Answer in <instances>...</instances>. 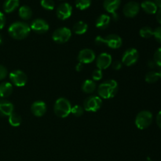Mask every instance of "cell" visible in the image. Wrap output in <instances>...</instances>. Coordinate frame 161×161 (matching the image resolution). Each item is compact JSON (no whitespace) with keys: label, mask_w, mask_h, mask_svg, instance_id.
Segmentation results:
<instances>
[{"label":"cell","mask_w":161,"mask_h":161,"mask_svg":"<svg viewBox=\"0 0 161 161\" xmlns=\"http://www.w3.org/2000/svg\"><path fill=\"white\" fill-rule=\"evenodd\" d=\"M157 124L158 127L161 129V111L159 112L157 116Z\"/></svg>","instance_id":"obj_38"},{"label":"cell","mask_w":161,"mask_h":161,"mask_svg":"<svg viewBox=\"0 0 161 161\" xmlns=\"http://www.w3.org/2000/svg\"><path fill=\"white\" fill-rule=\"evenodd\" d=\"M41 6L47 10H53L55 7V3L53 0H41Z\"/></svg>","instance_id":"obj_29"},{"label":"cell","mask_w":161,"mask_h":161,"mask_svg":"<svg viewBox=\"0 0 161 161\" xmlns=\"http://www.w3.org/2000/svg\"><path fill=\"white\" fill-rule=\"evenodd\" d=\"M138 58H139V53L138 50L135 48H130L124 52L121 62L126 66H131L138 61Z\"/></svg>","instance_id":"obj_9"},{"label":"cell","mask_w":161,"mask_h":161,"mask_svg":"<svg viewBox=\"0 0 161 161\" xmlns=\"http://www.w3.org/2000/svg\"><path fill=\"white\" fill-rule=\"evenodd\" d=\"M97 85L93 80H86L82 84V91L86 94H91L95 91Z\"/></svg>","instance_id":"obj_21"},{"label":"cell","mask_w":161,"mask_h":161,"mask_svg":"<svg viewBox=\"0 0 161 161\" xmlns=\"http://www.w3.org/2000/svg\"><path fill=\"white\" fill-rule=\"evenodd\" d=\"M9 34L12 38L15 39H24L29 35L31 31V28L25 22L17 21L13 23L9 27Z\"/></svg>","instance_id":"obj_1"},{"label":"cell","mask_w":161,"mask_h":161,"mask_svg":"<svg viewBox=\"0 0 161 161\" xmlns=\"http://www.w3.org/2000/svg\"><path fill=\"white\" fill-rule=\"evenodd\" d=\"M153 114L148 110H143L138 113L135 118V125L140 130L148 128L153 122Z\"/></svg>","instance_id":"obj_5"},{"label":"cell","mask_w":161,"mask_h":161,"mask_svg":"<svg viewBox=\"0 0 161 161\" xmlns=\"http://www.w3.org/2000/svg\"><path fill=\"white\" fill-rule=\"evenodd\" d=\"M95 53L91 49H83L79 53L78 61L82 64H90L95 60Z\"/></svg>","instance_id":"obj_13"},{"label":"cell","mask_w":161,"mask_h":161,"mask_svg":"<svg viewBox=\"0 0 161 161\" xmlns=\"http://www.w3.org/2000/svg\"><path fill=\"white\" fill-rule=\"evenodd\" d=\"M139 34L141 37L144 38V39H149V38L153 36V30L150 27H143L140 29Z\"/></svg>","instance_id":"obj_27"},{"label":"cell","mask_w":161,"mask_h":161,"mask_svg":"<svg viewBox=\"0 0 161 161\" xmlns=\"http://www.w3.org/2000/svg\"><path fill=\"white\" fill-rule=\"evenodd\" d=\"M159 75H160V79H161V69H160V72H159Z\"/></svg>","instance_id":"obj_43"},{"label":"cell","mask_w":161,"mask_h":161,"mask_svg":"<svg viewBox=\"0 0 161 161\" xmlns=\"http://www.w3.org/2000/svg\"><path fill=\"white\" fill-rule=\"evenodd\" d=\"M72 37V31L66 27L59 28L53 31L52 35V39L55 42L59 44L64 43L68 42Z\"/></svg>","instance_id":"obj_6"},{"label":"cell","mask_w":161,"mask_h":161,"mask_svg":"<svg viewBox=\"0 0 161 161\" xmlns=\"http://www.w3.org/2000/svg\"><path fill=\"white\" fill-rule=\"evenodd\" d=\"M102 77H103V72H102V70H101V69H97L93 72L92 79L94 82L99 81V80H102Z\"/></svg>","instance_id":"obj_31"},{"label":"cell","mask_w":161,"mask_h":161,"mask_svg":"<svg viewBox=\"0 0 161 161\" xmlns=\"http://www.w3.org/2000/svg\"><path fill=\"white\" fill-rule=\"evenodd\" d=\"M6 25V17L2 12H0V30L3 29Z\"/></svg>","instance_id":"obj_35"},{"label":"cell","mask_w":161,"mask_h":161,"mask_svg":"<svg viewBox=\"0 0 161 161\" xmlns=\"http://www.w3.org/2000/svg\"><path fill=\"white\" fill-rule=\"evenodd\" d=\"M19 0H6L3 4V9L6 13H12L19 6Z\"/></svg>","instance_id":"obj_22"},{"label":"cell","mask_w":161,"mask_h":161,"mask_svg":"<svg viewBox=\"0 0 161 161\" xmlns=\"http://www.w3.org/2000/svg\"><path fill=\"white\" fill-rule=\"evenodd\" d=\"M120 3L121 0H104L103 6L107 12L114 14L120 6Z\"/></svg>","instance_id":"obj_17"},{"label":"cell","mask_w":161,"mask_h":161,"mask_svg":"<svg viewBox=\"0 0 161 161\" xmlns=\"http://www.w3.org/2000/svg\"><path fill=\"white\" fill-rule=\"evenodd\" d=\"M72 13V7L69 3H61L58 6L57 8L56 14L57 17L60 19V20H67L71 17Z\"/></svg>","instance_id":"obj_10"},{"label":"cell","mask_w":161,"mask_h":161,"mask_svg":"<svg viewBox=\"0 0 161 161\" xmlns=\"http://www.w3.org/2000/svg\"><path fill=\"white\" fill-rule=\"evenodd\" d=\"M99 97L101 98L109 99L115 97L118 92V83L115 80H108L101 83L98 86Z\"/></svg>","instance_id":"obj_2"},{"label":"cell","mask_w":161,"mask_h":161,"mask_svg":"<svg viewBox=\"0 0 161 161\" xmlns=\"http://www.w3.org/2000/svg\"><path fill=\"white\" fill-rule=\"evenodd\" d=\"M19 16L22 20H29L32 16V10L28 6H20L18 10Z\"/></svg>","instance_id":"obj_23"},{"label":"cell","mask_w":161,"mask_h":161,"mask_svg":"<svg viewBox=\"0 0 161 161\" xmlns=\"http://www.w3.org/2000/svg\"><path fill=\"white\" fill-rule=\"evenodd\" d=\"M83 113H84V108H83V107L80 106V105H75L73 107H72L71 113L73 116H76V117H80V116H83Z\"/></svg>","instance_id":"obj_30"},{"label":"cell","mask_w":161,"mask_h":161,"mask_svg":"<svg viewBox=\"0 0 161 161\" xmlns=\"http://www.w3.org/2000/svg\"><path fill=\"white\" fill-rule=\"evenodd\" d=\"M153 36L157 42L161 43V26L157 27L155 30H153Z\"/></svg>","instance_id":"obj_33"},{"label":"cell","mask_w":161,"mask_h":161,"mask_svg":"<svg viewBox=\"0 0 161 161\" xmlns=\"http://www.w3.org/2000/svg\"><path fill=\"white\" fill-rule=\"evenodd\" d=\"M31 30L34 31L38 34H43L49 30V25L43 19L38 18L33 20L30 25Z\"/></svg>","instance_id":"obj_12"},{"label":"cell","mask_w":161,"mask_h":161,"mask_svg":"<svg viewBox=\"0 0 161 161\" xmlns=\"http://www.w3.org/2000/svg\"><path fill=\"white\" fill-rule=\"evenodd\" d=\"M149 66L150 68H152V69H153V68H155V67H157V64H156L155 63V61H153H153H149Z\"/></svg>","instance_id":"obj_40"},{"label":"cell","mask_w":161,"mask_h":161,"mask_svg":"<svg viewBox=\"0 0 161 161\" xmlns=\"http://www.w3.org/2000/svg\"><path fill=\"white\" fill-rule=\"evenodd\" d=\"M8 72L7 69H6V67H4L3 65L0 64V80H3V79H5L7 75Z\"/></svg>","instance_id":"obj_34"},{"label":"cell","mask_w":161,"mask_h":161,"mask_svg":"<svg viewBox=\"0 0 161 161\" xmlns=\"http://www.w3.org/2000/svg\"><path fill=\"white\" fill-rule=\"evenodd\" d=\"M153 61H155V63L157 64V66L161 67V47H160V48H158L156 50L153 56Z\"/></svg>","instance_id":"obj_32"},{"label":"cell","mask_w":161,"mask_h":161,"mask_svg":"<svg viewBox=\"0 0 161 161\" xmlns=\"http://www.w3.org/2000/svg\"><path fill=\"white\" fill-rule=\"evenodd\" d=\"M102 105V100L99 96L93 95L86 97L83 102V108L87 112H97Z\"/></svg>","instance_id":"obj_7"},{"label":"cell","mask_w":161,"mask_h":161,"mask_svg":"<svg viewBox=\"0 0 161 161\" xmlns=\"http://www.w3.org/2000/svg\"><path fill=\"white\" fill-rule=\"evenodd\" d=\"M3 43V36H2V35L0 34V45Z\"/></svg>","instance_id":"obj_42"},{"label":"cell","mask_w":161,"mask_h":161,"mask_svg":"<svg viewBox=\"0 0 161 161\" xmlns=\"http://www.w3.org/2000/svg\"><path fill=\"white\" fill-rule=\"evenodd\" d=\"M83 64H82V63L79 62L78 64H76V66H75V70H76L77 72H81V71L83 70Z\"/></svg>","instance_id":"obj_39"},{"label":"cell","mask_w":161,"mask_h":161,"mask_svg":"<svg viewBox=\"0 0 161 161\" xmlns=\"http://www.w3.org/2000/svg\"><path fill=\"white\" fill-rule=\"evenodd\" d=\"M53 110L58 117L65 118L71 113L72 105L67 98L60 97L55 102Z\"/></svg>","instance_id":"obj_4"},{"label":"cell","mask_w":161,"mask_h":161,"mask_svg":"<svg viewBox=\"0 0 161 161\" xmlns=\"http://www.w3.org/2000/svg\"><path fill=\"white\" fill-rule=\"evenodd\" d=\"M141 7L146 14H155L158 9V7L156 6L155 3L153 1H149V0L142 2L141 4Z\"/></svg>","instance_id":"obj_20"},{"label":"cell","mask_w":161,"mask_h":161,"mask_svg":"<svg viewBox=\"0 0 161 161\" xmlns=\"http://www.w3.org/2000/svg\"><path fill=\"white\" fill-rule=\"evenodd\" d=\"M13 92V84L9 82L0 83V97L6 98L11 95Z\"/></svg>","instance_id":"obj_19"},{"label":"cell","mask_w":161,"mask_h":161,"mask_svg":"<svg viewBox=\"0 0 161 161\" xmlns=\"http://www.w3.org/2000/svg\"><path fill=\"white\" fill-rule=\"evenodd\" d=\"M140 10V5L137 2L131 1L127 3L124 6L123 12L125 17L132 18V17H136L138 14Z\"/></svg>","instance_id":"obj_11"},{"label":"cell","mask_w":161,"mask_h":161,"mask_svg":"<svg viewBox=\"0 0 161 161\" xmlns=\"http://www.w3.org/2000/svg\"><path fill=\"white\" fill-rule=\"evenodd\" d=\"M122 65H123V63L121 62V61H115V62H113V68L114 70H119V69L122 68Z\"/></svg>","instance_id":"obj_36"},{"label":"cell","mask_w":161,"mask_h":161,"mask_svg":"<svg viewBox=\"0 0 161 161\" xmlns=\"http://www.w3.org/2000/svg\"><path fill=\"white\" fill-rule=\"evenodd\" d=\"M160 79V75H159V72H156V71H150L148 72L145 76V80L147 83H157Z\"/></svg>","instance_id":"obj_26"},{"label":"cell","mask_w":161,"mask_h":161,"mask_svg":"<svg viewBox=\"0 0 161 161\" xmlns=\"http://www.w3.org/2000/svg\"><path fill=\"white\" fill-rule=\"evenodd\" d=\"M156 14H157V21L159 22V23L161 25V7L158 8V9H157V13H156Z\"/></svg>","instance_id":"obj_37"},{"label":"cell","mask_w":161,"mask_h":161,"mask_svg":"<svg viewBox=\"0 0 161 161\" xmlns=\"http://www.w3.org/2000/svg\"><path fill=\"white\" fill-rule=\"evenodd\" d=\"M88 29V25L87 24L85 23L84 21H80L76 22L75 25H73V31L75 34L77 35H83L86 32Z\"/></svg>","instance_id":"obj_24"},{"label":"cell","mask_w":161,"mask_h":161,"mask_svg":"<svg viewBox=\"0 0 161 161\" xmlns=\"http://www.w3.org/2000/svg\"><path fill=\"white\" fill-rule=\"evenodd\" d=\"M9 79L11 83L16 86L21 87L26 85L28 82V76L21 70H14L9 74Z\"/></svg>","instance_id":"obj_8"},{"label":"cell","mask_w":161,"mask_h":161,"mask_svg":"<svg viewBox=\"0 0 161 161\" xmlns=\"http://www.w3.org/2000/svg\"><path fill=\"white\" fill-rule=\"evenodd\" d=\"M47 105L42 101H36L33 102L31 106V112L34 116L40 117L42 116L47 112Z\"/></svg>","instance_id":"obj_15"},{"label":"cell","mask_w":161,"mask_h":161,"mask_svg":"<svg viewBox=\"0 0 161 161\" xmlns=\"http://www.w3.org/2000/svg\"><path fill=\"white\" fill-rule=\"evenodd\" d=\"M112 56L108 53H102L96 60V65L98 69L104 70L109 67L112 64Z\"/></svg>","instance_id":"obj_14"},{"label":"cell","mask_w":161,"mask_h":161,"mask_svg":"<svg viewBox=\"0 0 161 161\" xmlns=\"http://www.w3.org/2000/svg\"><path fill=\"white\" fill-rule=\"evenodd\" d=\"M14 105L7 100H0V116H8L9 117L14 113Z\"/></svg>","instance_id":"obj_16"},{"label":"cell","mask_w":161,"mask_h":161,"mask_svg":"<svg viewBox=\"0 0 161 161\" xmlns=\"http://www.w3.org/2000/svg\"><path fill=\"white\" fill-rule=\"evenodd\" d=\"M111 22V17L107 14H102L96 20L95 25L99 29H105L109 26Z\"/></svg>","instance_id":"obj_18"},{"label":"cell","mask_w":161,"mask_h":161,"mask_svg":"<svg viewBox=\"0 0 161 161\" xmlns=\"http://www.w3.org/2000/svg\"><path fill=\"white\" fill-rule=\"evenodd\" d=\"M9 123L12 127H19L22 123V118L19 114L16 113H13L9 116Z\"/></svg>","instance_id":"obj_25"},{"label":"cell","mask_w":161,"mask_h":161,"mask_svg":"<svg viewBox=\"0 0 161 161\" xmlns=\"http://www.w3.org/2000/svg\"><path fill=\"white\" fill-rule=\"evenodd\" d=\"M75 6L80 10H84L89 8L91 5V0H75Z\"/></svg>","instance_id":"obj_28"},{"label":"cell","mask_w":161,"mask_h":161,"mask_svg":"<svg viewBox=\"0 0 161 161\" xmlns=\"http://www.w3.org/2000/svg\"><path fill=\"white\" fill-rule=\"evenodd\" d=\"M95 43L97 45H106L112 49H118L122 46L123 40L118 35L109 34L105 37L97 36L95 39Z\"/></svg>","instance_id":"obj_3"},{"label":"cell","mask_w":161,"mask_h":161,"mask_svg":"<svg viewBox=\"0 0 161 161\" xmlns=\"http://www.w3.org/2000/svg\"><path fill=\"white\" fill-rule=\"evenodd\" d=\"M153 2L155 3L156 6H157V7H158V8L161 7V0H153Z\"/></svg>","instance_id":"obj_41"}]
</instances>
